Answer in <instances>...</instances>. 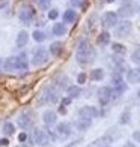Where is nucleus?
Returning <instances> with one entry per match:
<instances>
[{
    "label": "nucleus",
    "mask_w": 140,
    "mask_h": 147,
    "mask_svg": "<svg viewBox=\"0 0 140 147\" xmlns=\"http://www.w3.org/2000/svg\"><path fill=\"white\" fill-rule=\"evenodd\" d=\"M97 54L95 50L92 48V45L89 44V41H80V44L77 45V53H75V59L80 65H90L95 60Z\"/></svg>",
    "instance_id": "f257e3e1"
},
{
    "label": "nucleus",
    "mask_w": 140,
    "mask_h": 147,
    "mask_svg": "<svg viewBox=\"0 0 140 147\" xmlns=\"http://www.w3.org/2000/svg\"><path fill=\"white\" fill-rule=\"evenodd\" d=\"M3 68L8 71V72H14V71H27L29 68V62H27V56L24 54H20V56H12L8 57L3 62Z\"/></svg>",
    "instance_id": "f03ea898"
},
{
    "label": "nucleus",
    "mask_w": 140,
    "mask_h": 147,
    "mask_svg": "<svg viewBox=\"0 0 140 147\" xmlns=\"http://www.w3.org/2000/svg\"><path fill=\"white\" fill-rule=\"evenodd\" d=\"M50 60V54L44 47H38L32 54V65L33 66H44Z\"/></svg>",
    "instance_id": "7ed1b4c3"
},
{
    "label": "nucleus",
    "mask_w": 140,
    "mask_h": 147,
    "mask_svg": "<svg viewBox=\"0 0 140 147\" xmlns=\"http://www.w3.org/2000/svg\"><path fill=\"white\" fill-rule=\"evenodd\" d=\"M33 17H35V11H33L30 6H23L21 9H20V14H18V18L20 21H21L24 26H30L32 21H33Z\"/></svg>",
    "instance_id": "20e7f679"
},
{
    "label": "nucleus",
    "mask_w": 140,
    "mask_h": 147,
    "mask_svg": "<svg viewBox=\"0 0 140 147\" xmlns=\"http://www.w3.org/2000/svg\"><path fill=\"white\" fill-rule=\"evenodd\" d=\"M131 30H133V24H131V21H122V23H119L118 24V27H116V36L118 38H126L131 33Z\"/></svg>",
    "instance_id": "39448f33"
},
{
    "label": "nucleus",
    "mask_w": 140,
    "mask_h": 147,
    "mask_svg": "<svg viewBox=\"0 0 140 147\" xmlns=\"http://www.w3.org/2000/svg\"><path fill=\"white\" fill-rule=\"evenodd\" d=\"M44 101L45 102H51L54 104L57 102L59 99V92L54 89V86H47V87H44Z\"/></svg>",
    "instance_id": "423d86ee"
},
{
    "label": "nucleus",
    "mask_w": 140,
    "mask_h": 147,
    "mask_svg": "<svg viewBox=\"0 0 140 147\" xmlns=\"http://www.w3.org/2000/svg\"><path fill=\"white\" fill-rule=\"evenodd\" d=\"M98 101H99L101 105H107L111 101V87H107V86L99 87V90H98Z\"/></svg>",
    "instance_id": "0eeeda50"
},
{
    "label": "nucleus",
    "mask_w": 140,
    "mask_h": 147,
    "mask_svg": "<svg viewBox=\"0 0 140 147\" xmlns=\"http://www.w3.org/2000/svg\"><path fill=\"white\" fill-rule=\"evenodd\" d=\"M33 140H35V143L38 146H41V147H44V146H47L50 143L48 134L44 132L42 129H35V131H33Z\"/></svg>",
    "instance_id": "6e6552de"
},
{
    "label": "nucleus",
    "mask_w": 140,
    "mask_h": 147,
    "mask_svg": "<svg viewBox=\"0 0 140 147\" xmlns=\"http://www.w3.org/2000/svg\"><path fill=\"white\" fill-rule=\"evenodd\" d=\"M136 12V5L134 3H131V2H125L121 8H119V11H118V15H121V17H124V18H126V17H131L133 14Z\"/></svg>",
    "instance_id": "1a4fd4ad"
},
{
    "label": "nucleus",
    "mask_w": 140,
    "mask_h": 147,
    "mask_svg": "<svg viewBox=\"0 0 140 147\" xmlns=\"http://www.w3.org/2000/svg\"><path fill=\"white\" fill-rule=\"evenodd\" d=\"M101 21H103L104 27H115L118 24V14L116 12H105Z\"/></svg>",
    "instance_id": "9d476101"
},
{
    "label": "nucleus",
    "mask_w": 140,
    "mask_h": 147,
    "mask_svg": "<svg viewBox=\"0 0 140 147\" xmlns=\"http://www.w3.org/2000/svg\"><path fill=\"white\" fill-rule=\"evenodd\" d=\"M99 114V111L95 108V107H83V108H80L78 110V116L80 117H89V119H93V117H97Z\"/></svg>",
    "instance_id": "9b49d317"
},
{
    "label": "nucleus",
    "mask_w": 140,
    "mask_h": 147,
    "mask_svg": "<svg viewBox=\"0 0 140 147\" xmlns=\"http://www.w3.org/2000/svg\"><path fill=\"white\" fill-rule=\"evenodd\" d=\"M18 125L21 126L23 129H29V128H32L33 120H32V117L27 114V113H23V114L18 117Z\"/></svg>",
    "instance_id": "f8f14e48"
},
{
    "label": "nucleus",
    "mask_w": 140,
    "mask_h": 147,
    "mask_svg": "<svg viewBox=\"0 0 140 147\" xmlns=\"http://www.w3.org/2000/svg\"><path fill=\"white\" fill-rule=\"evenodd\" d=\"M90 125H92V120H90L89 117H80L77 122H75V128H77L78 131L84 132V131H88V129L90 128Z\"/></svg>",
    "instance_id": "ddd939ff"
},
{
    "label": "nucleus",
    "mask_w": 140,
    "mask_h": 147,
    "mask_svg": "<svg viewBox=\"0 0 140 147\" xmlns=\"http://www.w3.org/2000/svg\"><path fill=\"white\" fill-rule=\"evenodd\" d=\"M126 80L130 84H139L140 83V69H130L126 74Z\"/></svg>",
    "instance_id": "4468645a"
},
{
    "label": "nucleus",
    "mask_w": 140,
    "mask_h": 147,
    "mask_svg": "<svg viewBox=\"0 0 140 147\" xmlns=\"http://www.w3.org/2000/svg\"><path fill=\"white\" fill-rule=\"evenodd\" d=\"M42 120H44V123L47 125V126H53L56 123V120H57V117H56V113H53V111H45L44 114H42Z\"/></svg>",
    "instance_id": "2eb2a0df"
},
{
    "label": "nucleus",
    "mask_w": 140,
    "mask_h": 147,
    "mask_svg": "<svg viewBox=\"0 0 140 147\" xmlns=\"http://www.w3.org/2000/svg\"><path fill=\"white\" fill-rule=\"evenodd\" d=\"M27 42H29V33L21 30L17 36V47L18 48H23L24 45H27Z\"/></svg>",
    "instance_id": "dca6fc26"
},
{
    "label": "nucleus",
    "mask_w": 140,
    "mask_h": 147,
    "mask_svg": "<svg viewBox=\"0 0 140 147\" xmlns=\"http://www.w3.org/2000/svg\"><path fill=\"white\" fill-rule=\"evenodd\" d=\"M75 20H77V12L74 9H68V11L63 12V23L71 24V23H74Z\"/></svg>",
    "instance_id": "f3484780"
},
{
    "label": "nucleus",
    "mask_w": 140,
    "mask_h": 147,
    "mask_svg": "<svg viewBox=\"0 0 140 147\" xmlns=\"http://www.w3.org/2000/svg\"><path fill=\"white\" fill-rule=\"evenodd\" d=\"M50 53H51L53 56H60L62 53H63V44L59 42V41L53 42V44L50 45Z\"/></svg>",
    "instance_id": "a211bd4d"
},
{
    "label": "nucleus",
    "mask_w": 140,
    "mask_h": 147,
    "mask_svg": "<svg viewBox=\"0 0 140 147\" xmlns=\"http://www.w3.org/2000/svg\"><path fill=\"white\" fill-rule=\"evenodd\" d=\"M56 132L60 134L62 137H68L69 134H71V126L68 123H59L56 126Z\"/></svg>",
    "instance_id": "6ab92c4d"
},
{
    "label": "nucleus",
    "mask_w": 140,
    "mask_h": 147,
    "mask_svg": "<svg viewBox=\"0 0 140 147\" xmlns=\"http://www.w3.org/2000/svg\"><path fill=\"white\" fill-rule=\"evenodd\" d=\"M66 33V26L63 23H56L53 26V35L54 36H63Z\"/></svg>",
    "instance_id": "aec40b11"
},
{
    "label": "nucleus",
    "mask_w": 140,
    "mask_h": 147,
    "mask_svg": "<svg viewBox=\"0 0 140 147\" xmlns=\"http://www.w3.org/2000/svg\"><path fill=\"white\" fill-rule=\"evenodd\" d=\"M97 42L99 44V45H107L109 42H110V33L109 32H101L98 35V38H97Z\"/></svg>",
    "instance_id": "412c9836"
},
{
    "label": "nucleus",
    "mask_w": 140,
    "mask_h": 147,
    "mask_svg": "<svg viewBox=\"0 0 140 147\" xmlns=\"http://www.w3.org/2000/svg\"><path fill=\"white\" fill-rule=\"evenodd\" d=\"M66 92H68L69 98H78L80 95H82V89L78 87V86H68V89H66Z\"/></svg>",
    "instance_id": "4be33fe9"
},
{
    "label": "nucleus",
    "mask_w": 140,
    "mask_h": 147,
    "mask_svg": "<svg viewBox=\"0 0 140 147\" xmlns=\"http://www.w3.org/2000/svg\"><path fill=\"white\" fill-rule=\"evenodd\" d=\"M104 71L101 69V68H97V69H93L92 72H90V78L93 80V81H101V80L104 78Z\"/></svg>",
    "instance_id": "5701e85b"
},
{
    "label": "nucleus",
    "mask_w": 140,
    "mask_h": 147,
    "mask_svg": "<svg viewBox=\"0 0 140 147\" xmlns=\"http://www.w3.org/2000/svg\"><path fill=\"white\" fill-rule=\"evenodd\" d=\"M3 132H5V135H14L15 134V125L11 123V122H6L3 125Z\"/></svg>",
    "instance_id": "b1692460"
},
{
    "label": "nucleus",
    "mask_w": 140,
    "mask_h": 147,
    "mask_svg": "<svg viewBox=\"0 0 140 147\" xmlns=\"http://www.w3.org/2000/svg\"><path fill=\"white\" fill-rule=\"evenodd\" d=\"M32 36H33V39H35L36 42H44L47 39V33H44L42 30H35Z\"/></svg>",
    "instance_id": "393cba45"
},
{
    "label": "nucleus",
    "mask_w": 140,
    "mask_h": 147,
    "mask_svg": "<svg viewBox=\"0 0 140 147\" xmlns=\"http://www.w3.org/2000/svg\"><path fill=\"white\" fill-rule=\"evenodd\" d=\"M111 50H113V53L115 54H121V56H124L125 54V47L122 45V44H118V42H115V44H111Z\"/></svg>",
    "instance_id": "a878e982"
},
{
    "label": "nucleus",
    "mask_w": 140,
    "mask_h": 147,
    "mask_svg": "<svg viewBox=\"0 0 140 147\" xmlns=\"http://www.w3.org/2000/svg\"><path fill=\"white\" fill-rule=\"evenodd\" d=\"M130 120H131V114H130V110H125L122 114H121V120H119V122H121L122 125H128L130 123Z\"/></svg>",
    "instance_id": "bb28decb"
},
{
    "label": "nucleus",
    "mask_w": 140,
    "mask_h": 147,
    "mask_svg": "<svg viewBox=\"0 0 140 147\" xmlns=\"http://www.w3.org/2000/svg\"><path fill=\"white\" fill-rule=\"evenodd\" d=\"M38 6L42 11H47V9H50V6H51V0H38Z\"/></svg>",
    "instance_id": "cd10ccee"
},
{
    "label": "nucleus",
    "mask_w": 140,
    "mask_h": 147,
    "mask_svg": "<svg viewBox=\"0 0 140 147\" xmlns=\"http://www.w3.org/2000/svg\"><path fill=\"white\" fill-rule=\"evenodd\" d=\"M131 62L134 63H140V47L134 50V53L131 54Z\"/></svg>",
    "instance_id": "c85d7f7f"
},
{
    "label": "nucleus",
    "mask_w": 140,
    "mask_h": 147,
    "mask_svg": "<svg viewBox=\"0 0 140 147\" xmlns=\"http://www.w3.org/2000/svg\"><path fill=\"white\" fill-rule=\"evenodd\" d=\"M86 78H88V77H86V74H78V77H77V83L78 84H84L86 83Z\"/></svg>",
    "instance_id": "c756f323"
},
{
    "label": "nucleus",
    "mask_w": 140,
    "mask_h": 147,
    "mask_svg": "<svg viewBox=\"0 0 140 147\" xmlns=\"http://www.w3.org/2000/svg\"><path fill=\"white\" fill-rule=\"evenodd\" d=\"M59 17V11L57 9H51L50 12H48V18L50 20H56Z\"/></svg>",
    "instance_id": "7c9ffc66"
},
{
    "label": "nucleus",
    "mask_w": 140,
    "mask_h": 147,
    "mask_svg": "<svg viewBox=\"0 0 140 147\" xmlns=\"http://www.w3.org/2000/svg\"><path fill=\"white\" fill-rule=\"evenodd\" d=\"M26 140H27V134H26V132H21V134H20V135H18V141H26Z\"/></svg>",
    "instance_id": "2f4dec72"
},
{
    "label": "nucleus",
    "mask_w": 140,
    "mask_h": 147,
    "mask_svg": "<svg viewBox=\"0 0 140 147\" xmlns=\"http://www.w3.org/2000/svg\"><path fill=\"white\" fill-rule=\"evenodd\" d=\"M133 138H134L137 143H140V131H136L134 134H133Z\"/></svg>",
    "instance_id": "473e14b6"
},
{
    "label": "nucleus",
    "mask_w": 140,
    "mask_h": 147,
    "mask_svg": "<svg viewBox=\"0 0 140 147\" xmlns=\"http://www.w3.org/2000/svg\"><path fill=\"white\" fill-rule=\"evenodd\" d=\"M71 3H72V6H82L83 5L82 0H71Z\"/></svg>",
    "instance_id": "72a5a7b5"
},
{
    "label": "nucleus",
    "mask_w": 140,
    "mask_h": 147,
    "mask_svg": "<svg viewBox=\"0 0 140 147\" xmlns=\"http://www.w3.org/2000/svg\"><path fill=\"white\" fill-rule=\"evenodd\" d=\"M9 144V141H8V140H6V138H0V146H8Z\"/></svg>",
    "instance_id": "f704fd0d"
},
{
    "label": "nucleus",
    "mask_w": 140,
    "mask_h": 147,
    "mask_svg": "<svg viewBox=\"0 0 140 147\" xmlns=\"http://www.w3.org/2000/svg\"><path fill=\"white\" fill-rule=\"evenodd\" d=\"M71 102V98H65L63 101H62V105H66V104H69Z\"/></svg>",
    "instance_id": "c9c22d12"
},
{
    "label": "nucleus",
    "mask_w": 140,
    "mask_h": 147,
    "mask_svg": "<svg viewBox=\"0 0 140 147\" xmlns=\"http://www.w3.org/2000/svg\"><path fill=\"white\" fill-rule=\"evenodd\" d=\"M59 111H60V114H66V110H65V105H60V110H59Z\"/></svg>",
    "instance_id": "e433bc0d"
},
{
    "label": "nucleus",
    "mask_w": 140,
    "mask_h": 147,
    "mask_svg": "<svg viewBox=\"0 0 140 147\" xmlns=\"http://www.w3.org/2000/svg\"><path fill=\"white\" fill-rule=\"evenodd\" d=\"M124 147H136V144H133V143L128 141V143H125V144H124Z\"/></svg>",
    "instance_id": "4c0bfd02"
},
{
    "label": "nucleus",
    "mask_w": 140,
    "mask_h": 147,
    "mask_svg": "<svg viewBox=\"0 0 140 147\" xmlns=\"http://www.w3.org/2000/svg\"><path fill=\"white\" fill-rule=\"evenodd\" d=\"M6 3H8V2H2V3H0V8H5Z\"/></svg>",
    "instance_id": "58836bf2"
}]
</instances>
